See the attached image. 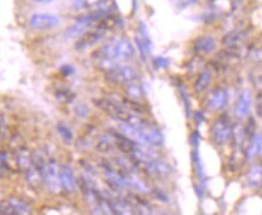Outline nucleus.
Wrapping results in <instances>:
<instances>
[{
  "label": "nucleus",
  "instance_id": "aec40b11",
  "mask_svg": "<svg viewBox=\"0 0 262 215\" xmlns=\"http://www.w3.org/2000/svg\"><path fill=\"white\" fill-rule=\"evenodd\" d=\"M169 66V60L162 56H158L154 60V67L155 69H166Z\"/></svg>",
  "mask_w": 262,
  "mask_h": 215
},
{
  "label": "nucleus",
  "instance_id": "4468645a",
  "mask_svg": "<svg viewBox=\"0 0 262 215\" xmlns=\"http://www.w3.org/2000/svg\"><path fill=\"white\" fill-rule=\"evenodd\" d=\"M262 151V135H255L252 137L249 146L247 149V157L249 160H253L256 156L260 155Z\"/></svg>",
  "mask_w": 262,
  "mask_h": 215
},
{
  "label": "nucleus",
  "instance_id": "4be33fe9",
  "mask_svg": "<svg viewBox=\"0 0 262 215\" xmlns=\"http://www.w3.org/2000/svg\"><path fill=\"white\" fill-rule=\"evenodd\" d=\"M256 113L259 116L262 117V92L259 93L258 99H256Z\"/></svg>",
  "mask_w": 262,
  "mask_h": 215
},
{
  "label": "nucleus",
  "instance_id": "ddd939ff",
  "mask_svg": "<svg viewBox=\"0 0 262 215\" xmlns=\"http://www.w3.org/2000/svg\"><path fill=\"white\" fill-rule=\"evenodd\" d=\"M248 185L252 188H258L262 183V166L261 164H254V166L248 170L247 174Z\"/></svg>",
  "mask_w": 262,
  "mask_h": 215
},
{
  "label": "nucleus",
  "instance_id": "9d476101",
  "mask_svg": "<svg viewBox=\"0 0 262 215\" xmlns=\"http://www.w3.org/2000/svg\"><path fill=\"white\" fill-rule=\"evenodd\" d=\"M216 43L214 40L213 36L210 35H204V36H199V38L196 39L195 41V50L199 54L203 55H208L211 54V52L215 50Z\"/></svg>",
  "mask_w": 262,
  "mask_h": 215
},
{
  "label": "nucleus",
  "instance_id": "f03ea898",
  "mask_svg": "<svg viewBox=\"0 0 262 215\" xmlns=\"http://www.w3.org/2000/svg\"><path fill=\"white\" fill-rule=\"evenodd\" d=\"M34 164L36 166V168L40 170L43 181L47 186V189L51 192H54V194L60 192V190H62L60 175L61 169H58L56 161H45L41 157H38L36 160H34Z\"/></svg>",
  "mask_w": 262,
  "mask_h": 215
},
{
  "label": "nucleus",
  "instance_id": "423d86ee",
  "mask_svg": "<svg viewBox=\"0 0 262 215\" xmlns=\"http://www.w3.org/2000/svg\"><path fill=\"white\" fill-rule=\"evenodd\" d=\"M60 17L56 15H51V13H35L29 19L30 27L39 30L52 29V28L60 26Z\"/></svg>",
  "mask_w": 262,
  "mask_h": 215
},
{
  "label": "nucleus",
  "instance_id": "1a4fd4ad",
  "mask_svg": "<svg viewBox=\"0 0 262 215\" xmlns=\"http://www.w3.org/2000/svg\"><path fill=\"white\" fill-rule=\"evenodd\" d=\"M1 211L2 214H29L32 209L22 201L16 200V198H10L6 202V209L1 208Z\"/></svg>",
  "mask_w": 262,
  "mask_h": 215
},
{
  "label": "nucleus",
  "instance_id": "9b49d317",
  "mask_svg": "<svg viewBox=\"0 0 262 215\" xmlns=\"http://www.w3.org/2000/svg\"><path fill=\"white\" fill-rule=\"evenodd\" d=\"M250 108H252V94L249 91H243L239 96L238 102H237L236 115L243 119L249 114Z\"/></svg>",
  "mask_w": 262,
  "mask_h": 215
},
{
  "label": "nucleus",
  "instance_id": "f8f14e48",
  "mask_svg": "<svg viewBox=\"0 0 262 215\" xmlns=\"http://www.w3.org/2000/svg\"><path fill=\"white\" fill-rule=\"evenodd\" d=\"M211 82V72L208 69H204L199 72L198 77H197L196 82H195V91L196 93H203L208 88V86Z\"/></svg>",
  "mask_w": 262,
  "mask_h": 215
},
{
  "label": "nucleus",
  "instance_id": "f3484780",
  "mask_svg": "<svg viewBox=\"0 0 262 215\" xmlns=\"http://www.w3.org/2000/svg\"><path fill=\"white\" fill-rule=\"evenodd\" d=\"M56 97H57V99L60 100V102L62 103H70L72 99L75 98V94L71 93L69 90H60L56 92Z\"/></svg>",
  "mask_w": 262,
  "mask_h": 215
},
{
  "label": "nucleus",
  "instance_id": "a878e982",
  "mask_svg": "<svg viewBox=\"0 0 262 215\" xmlns=\"http://www.w3.org/2000/svg\"><path fill=\"white\" fill-rule=\"evenodd\" d=\"M36 2H49V1H52V0H34Z\"/></svg>",
  "mask_w": 262,
  "mask_h": 215
},
{
  "label": "nucleus",
  "instance_id": "393cba45",
  "mask_svg": "<svg viewBox=\"0 0 262 215\" xmlns=\"http://www.w3.org/2000/svg\"><path fill=\"white\" fill-rule=\"evenodd\" d=\"M199 139H200V137L198 135V132H195L194 135L191 136V143H192V145H194V146H197V145L199 144Z\"/></svg>",
  "mask_w": 262,
  "mask_h": 215
},
{
  "label": "nucleus",
  "instance_id": "2eb2a0df",
  "mask_svg": "<svg viewBox=\"0 0 262 215\" xmlns=\"http://www.w3.org/2000/svg\"><path fill=\"white\" fill-rule=\"evenodd\" d=\"M127 93L132 99H139L141 97H144L143 87L140 85H138V83H135L134 81L130 82V85L127 86Z\"/></svg>",
  "mask_w": 262,
  "mask_h": 215
},
{
  "label": "nucleus",
  "instance_id": "6e6552de",
  "mask_svg": "<svg viewBox=\"0 0 262 215\" xmlns=\"http://www.w3.org/2000/svg\"><path fill=\"white\" fill-rule=\"evenodd\" d=\"M60 175H61V186H62V190H64L66 192H71L76 191L77 188V181L75 179V175L72 169L69 166H62L60 170Z\"/></svg>",
  "mask_w": 262,
  "mask_h": 215
},
{
  "label": "nucleus",
  "instance_id": "412c9836",
  "mask_svg": "<svg viewBox=\"0 0 262 215\" xmlns=\"http://www.w3.org/2000/svg\"><path fill=\"white\" fill-rule=\"evenodd\" d=\"M61 72H62L64 76L68 77V76H70L71 74H74L75 69L72 68L71 66H68V64H66V66H63L62 68H61Z\"/></svg>",
  "mask_w": 262,
  "mask_h": 215
},
{
  "label": "nucleus",
  "instance_id": "6ab92c4d",
  "mask_svg": "<svg viewBox=\"0 0 262 215\" xmlns=\"http://www.w3.org/2000/svg\"><path fill=\"white\" fill-rule=\"evenodd\" d=\"M57 130H58V132H60L61 137H62L64 141H66V142H71V139H72V132H71L70 130H69L68 127H66V125L61 124L57 127Z\"/></svg>",
  "mask_w": 262,
  "mask_h": 215
},
{
  "label": "nucleus",
  "instance_id": "0eeeda50",
  "mask_svg": "<svg viewBox=\"0 0 262 215\" xmlns=\"http://www.w3.org/2000/svg\"><path fill=\"white\" fill-rule=\"evenodd\" d=\"M228 100V93L222 88L214 90L207 98V105L210 110L216 111L226 107Z\"/></svg>",
  "mask_w": 262,
  "mask_h": 215
},
{
  "label": "nucleus",
  "instance_id": "dca6fc26",
  "mask_svg": "<svg viewBox=\"0 0 262 215\" xmlns=\"http://www.w3.org/2000/svg\"><path fill=\"white\" fill-rule=\"evenodd\" d=\"M17 161H18L19 167L23 169H28L30 166H32V157H30L29 153H28L27 151H24V150L18 153Z\"/></svg>",
  "mask_w": 262,
  "mask_h": 215
},
{
  "label": "nucleus",
  "instance_id": "a211bd4d",
  "mask_svg": "<svg viewBox=\"0 0 262 215\" xmlns=\"http://www.w3.org/2000/svg\"><path fill=\"white\" fill-rule=\"evenodd\" d=\"M114 144H115V142H111V139L109 138V137H105V138H103L102 141L99 142V144L97 145V147H98L99 151L108 152L113 149Z\"/></svg>",
  "mask_w": 262,
  "mask_h": 215
},
{
  "label": "nucleus",
  "instance_id": "39448f33",
  "mask_svg": "<svg viewBox=\"0 0 262 215\" xmlns=\"http://www.w3.org/2000/svg\"><path fill=\"white\" fill-rule=\"evenodd\" d=\"M107 79L116 85H124L138 79V72L130 66H118L108 72Z\"/></svg>",
  "mask_w": 262,
  "mask_h": 215
},
{
  "label": "nucleus",
  "instance_id": "f257e3e1",
  "mask_svg": "<svg viewBox=\"0 0 262 215\" xmlns=\"http://www.w3.org/2000/svg\"><path fill=\"white\" fill-rule=\"evenodd\" d=\"M134 55V47L127 39H119L100 47L98 51L92 55L98 67L110 71L118 67L120 63L131 60Z\"/></svg>",
  "mask_w": 262,
  "mask_h": 215
},
{
  "label": "nucleus",
  "instance_id": "5701e85b",
  "mask_svg": "<svg viewBox=\"0 0 262 215\" xmlns=\"http://www.w3.org/2000/svg\"><path fill=\"white\" fill-rule=\"evenodd\" d=\"M196 1H197V0H175V2L178 4V6H180V7L189 6V5L195 4Z\"/></svg>",
  "mask_w": 262,
  "mask_h": 215
},
{
  "label": "nucleus",
  "instance_id": "7ed1b4c3",
  "mask_svg": "<svg viewBox=\"0 0 262 215\" xmlns=\"http://www.w3.org/2000/svg\"><path fill=\"white\" fill-rule=\"evenodd\" d=\"M211 139L216 145L226 144L232 137V126L226 117H219L214 121L210 128Z\"/></svg>",
  "mask_w": 262,
  "mask_h": 215
},
{
  "label": "nucleus",
  "instance_id": "b1692460",
  "mask_svg": "<svg viewBox=\"0 0 262 215\" xmlns=\"http://www.w3.org/2000/svg\"><path fill=\"white\" fill-rule=\"evenodd\" d=\"M88 113V109L86 107H83V105L80 104L79 107L76 108V114L79 116H86V114Z\"/></svg>",
  "mask_w": 262,
  "mask_h": 215
},
{
  "label": "nucleus",
  "instance_id": "20e7f679",
  "mask_svg": "<svg viewBox=\"0 0 262 215\" xmlns=\"http://www.w3.org/2000/svg\"><path fill=\"white\" fill-rule=\"evenodd\" d=\"M108 27H109L108 22H107V19H105L104 22L103 21L100 22L98 26L94 28L93 30H87L85 34L81 35L80 40H77L76 44H75L76 50H79V51H83V50L90 49V47L96 45L100 39L104 36L105 32L109 29Z\"/></svg>",
  "mask_w": 262,
  "mask_h": 215
}]
</instances>
